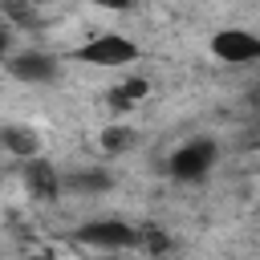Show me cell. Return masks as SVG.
<instances>
[{
	"mask_svg": "<svg viewBox=\"0 0 260 260\" xmlns=\"http://www.w3.org/2000/svg\"><path fill=\"white\" fill-rule=\"evenodd\" d=\"M110 187H114V175L106 167H98V162L61 175V191H73V195H106Z\"/></svg>",
	"mask_w": 260,
	"mask_h": 260,
	"instance_id": "cell-7",
	"label": "cell"
},
{
	"mask_svg": "<svg viewBox=\"0 0 260 260\" xmlns=\"http://www.w3.org/2000/svg\"><path fill=\"white\" fill-rule=\"evenodd\" d=\"M77 240L85 248H102V252H122L138 244V228L122 223V219H89L77 228Z\"/></svg>",
	"mask_w": 260,
	"mask_h": 260,
	"instance_id": "cell-4",
	"label": "cell"
},
{
	"mask_svg": "<svg viewBox=\"0 0 260 260\" xmlns=\"http://www.w3.org/2000/svg\"><path fill=\"white\" fill-rule=\"evenodd\" d=\"M146 89H150V81H146V77H130V81H122L110 98H114V106H118V110H130V106H138V102L146 98Z\"/></svg>",
	"mask_w": 260,
	"mask_h": 260,
	"instance_id": "cell-10",
	"label": "cell"
},
{
	"mask_svg": "<svg viewBox=\"0 0 260 260\" xmlns=\"http://www.w3.org/2000/svg\"><path fill=\"white\" fill-rule=\"evenodd\" d=\"M215 162H219V146H215L211 138H191V142H183V146L171 154L167 171H171L179 183H199V179H207V175L215 171Z\"/></svg>",
	"mask_w": 260,
	"mask_h": 260,
	"instance_id": "cell-2",
	"label": "cell"
},
{
	"mask_svg": "<svg viewBox=\"0 0 260 260\" xmlns=\"http://www.w3.org/2000/svg\"><path fill=\"white\" fill-rule=\"evenodd\" d=\"M81 65H98V69H122V65H134L138 61V45L122 32H102L93 41H85L77 53H73Z\"/></svg>",
	"mask_w": 260,
	"mask_h": 260,
	"instance_id": "cell-1",
	"label": "cell"
},
{
	"mask_svg": "<svg viewBox=\"0 0 260 260\" xmlns=\"http://www.w3.org/2000/svg\"><path fill=\"white\" fill-rule=\"evenodd\" d=\"M0 146L12 158H37L41 154V134L24 122H8V126H0Z\"/></svg>",
	"mask_w": 260,
	"mask_h": 260,
	"instance_id": "cell-8",
	"label": "cell"
},
{
	"mask_svg": "<svg viewBox=\"0 0 260 260\" xmlns=\"http://www.w3.org/2000/svg\"><path fill=\"white\" fill-rule=\"evenodd\" d=\"M4 65H8V73L16 81H28V85H49L61 73V61L53 53H45V49H12V57Z\"/></svg>",
	"mask_w": 260,
	"mask_h": 260,
	"instance_id": "cell-3",
	"label": "cell"
},
{
	"mask_svg": "<svg viewBox=\"0 0 260 260\" xmlns=\"http://www.w3.org/2000/svg\"><path fill=\"white\" fill-rule=\"evenodd\" d=\"M93 4H98V8H126L130 0H93Z\"/></svg>",
	"mask_w": 260,
	"mask_h": 260,
	"instance_id": "cell-12",
	"label": "cell"
},
{
	"mask_svg": "<svg viewBox=\"0 0 260 260\" xmlns=\"http://www.w3.org/2000/svg\"><path fill=\"white\" fill-rule=\"evenodd\" d=\"M98 146L106 154H130L138 146V130H130V126H106V130H98Z\"/></svg>",
	"mask_w": 260,
	"mask_h": 260,
	"instance_id": "cell-9",
	"label": "cell"
},
{
	"mask_svg": "<svg viewBox=\"0 0 260 260\" xmlns=\"http://www.w3.org/2000/svg\"><path fill=\"white\" fill-rule=\"evenodd\" d=\"M106 260H110V256H106Z\"/></svg>",
	"mask_w": 260,
	"mask_h": 260,
	"instance_id": "cell-14",
	"label": "cell"
},
{
	"mask_svg": "<svg viewBox=\"0 0 260 260\" xmlns=\"http://www.w3.org/2000/svg\"><path fill=\"white\" fill-rule=\"evenodd\" d=\"M12 41H16V32H12V24H4L0 20V65L12 57Z\"/></svg>",
	"mask_w": 260,
	"mask_h": 260,
	"instance_id": "cell-11",
	"label": "cell"
},
{
	"mask_svg": "<svg viewBox=\"0 0 260 260\" xmlns=\"http://www.w3.org/2000/svg\"><path fill=\"white\" fill-rule=\"evenodd\" d=\"M24 187L37 203H53L61 195V171L53 162H45L41 154L37 158H24Z\"/></svg>",
	"mask_w": 260,
	"mask_h": 260,
	"instance_id": "cell-6",
	"label": "cell"
},
{
	"mask_svg": "<svg viewBox=\"0 0 260 260\" xmlns=\"http://www.w3.org/2000/svg\"><path fill=\"white\" fill-rule=\"evenodd\" d=\"M211 53L228 65H252L260 57V37L248 28H219L211 37Z\"/></svg>",
	"mask_w": 260,
	"mask_h": 260,
	"instance_id": "cell-5",
	"label": "cell"
},
{
	"mask_svg": "<svg viewBox=\"0 0 260 260\" xmlns=\"http://www.w3.org/2000/svg\"><path fill=\"white\" fill-rule=\"evenodd\" d=\"M32 260H49V252H37V256H32Z\"/></svg>",
	"mask_w": 260,
	"mask_h": 260,
	"instance_id": "cell-13",
	"label": "cell"
}]
</instances>
